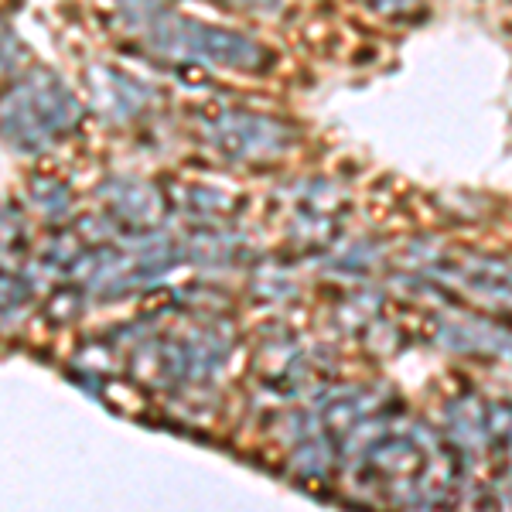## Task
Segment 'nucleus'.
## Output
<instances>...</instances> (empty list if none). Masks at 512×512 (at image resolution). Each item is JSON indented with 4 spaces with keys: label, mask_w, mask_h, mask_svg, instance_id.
I'll return each mask as SVG.
<instances>
[{
    "label": "nucleus",
    "mask_w": 512,
    "mask_h": 512,
    "mask_svg": "<svg viewBox=\"0 0 512 512\" xmlns=\"http://www.w3.org/2000/svg\"><path fill=\"white\" fill-rule=\"evenodd\" d=\"M79 123V103L69 86L48 69L28 72L4 96V130L7 144L35 151Z\"/></svg>",
    "instance_id": "nucleus-1"
},
{
    "label": "nucleus",
    "mask_w": 512,
    "mask_h": 512,
    "mask_svg": "<svg viewBox=\"0 0 512 512\" xmlns=\"http://www.w3.org/2000/svg\"><path fill=\"white\" fill-rule=\"evenodd\" d=\"M147 41L164 55H178V59L236 72H256L270 62L263 45H256L253 38L239 35L233 28H219V24L181 18V14H158L147 24Z\"/></svg>",
    "instance_id": "nucleus-2"
},
{
    "label": "nucleus",
    "mask_w": 512,
    "mask_h": 512,
    "mask_svg": "<svg viewBox=\"0 0 512 512\" xmlns=\"http://www.w3.org/2000/svg\"><path fill=\"white\" fill-rule=\"evenodd\" d=\"M212 147H219L233 161L277 158L291 144V127L274 117H260L250 110H219L202 123Z\"/></svg>",
    "instance_id": "nucleus-3"
},
{
    "label": "nucleus",
    "mask_w": 512,
    "mask_h": 512,
    "mask_svg": "<svg viewBox=\"0 0 512 512\" xmlns=\"http://www.w3.org/2000/svg\"><path fill=\"white\" fill-rule=\"evenodd\" d=\"M369 7H376L379 14H400V11H407L414 0H366Z\"/></svg>",
    "instance_id": "nucleus-4"
}]
</instances>
